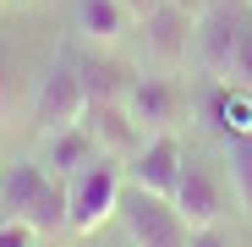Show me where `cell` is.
Instances as JSON below:
<instances>
[{"instance_id":"cell-9","label":"cell","mask_w":252,"mask_h":247,"mask_svg":"<svg viewBox=\"0 0 252 247\" xmlns=\"http://www.w3.org/2000/svg\"><path fill=\"white\" fill-rule=\"evenodd\" d=\"M71 33L88 50H121L137 33V17L121 0H71Z\"/></svg>"},{"instance_id":"cell-4","label":"cell","mask_w":252,"mask_h":247,"mask_svg":"<svg viewBox=\"0 0 252 247\" xmlns=\"http://www.w3.org/2000/svg\"><path fill=\"white\" fill-rule=\"evenodd\" d=\"M126 110H132V121L143 132H181V121L192 110V94H187V82L176 71H137L132 82H126Z\"/></svg>"},{"instance_id":"cell-3","label":"cell","mask_w":252,"mask_h":247,"mask_svg":"<svg viewBox=\"0 0 252 247\" xmlns=\"http://www.w3.org/2000/svg\"><path fill=\"white\" fill-rule=\"evenodd\" d=\"M115 225L126 231V242L132 247H187L192 225L181 220V209L170 198H159L137 181L121 187V203H115Z\"/></svg>"},{"instance_id":"cell-15","label":"cell","mask_w":252,"mask_h":247,"mask_svg":"<svg viewBox=\"0 0 252 247\" xmlns=\"http://www.w3.org/2000/svg\"><path fill=\"white\" fill-rule=\"evenodd\" d=\"M220 165H225V181H230L236 209L252 220V127L220 132Z\"/></svg>"},{"instance_id":"cell-6","label":"cell","mask_w":252,"mask_h":247,"mask_svg":"<svg viewBox=\"0 0 252 247\" xmlns=\"http://www.w3.org/2000/svg\"><path fill=\"white\" fill-rule=\"evenodd\" d=\"M252 22V0H214L203 17H197V38H192V71L197 77H225L236 44H241V33Z\"/></svg>"},{"instance_id":"cell-2","label":"cell","mask_w":252,"mask_h":247,"mask_svg":"<svg viewBox=\"0 0 252 247\" xmlns=\"http://www.w3.org/2000/svg\"><path fill=\"white\" fill-rule=\"evenodd\" d=\"M121 187H126V159L115 154H94L88 165H77L66 176V198H71V242L77 236H94L104 225H115V203H121Z\"/></svg>"},{"instance_id":"cell-13","label":"cell","mask_w":252,"mask_h":247,"mask_svg":"<svg viewBox=\"0 0 252 247\" xmlns=\"http://www.w3.org/2000/svg\"><path fill=\"white\" fill-rule=\"evenodd\" d=\"M77 71H82V88H88V105L94 99H126V82L137 77L132 66L115 61V50H88V44L77 55Z\"/></svg>"},{"instance_id":"cell-24","label":"cell","mask_w":252,"mask_h":247,"mask_svg":"<svg viewBox=\"0 0 252 247\" xmlns=\"http://www.w3.org/2000/svg\"><path fill=\"white\" fill-rule=\"evenodd\" d=\"M38 247H66V242H38Z\"/></svg>"},{"instance_id":"cell-7","label":"cell","mask_w":252,"mask_h":247,"mask_svg":"<svg viewBox=\"0 0 252 247\" xmlns=\"http://www.w3.org/2000/svg\"><path fill=\"white\" fill-rule=\"evenodd\" d=\"M143 33V66L148 71H187L192 66V38H197V17L159 0V6L137 22Z\"/></svg>"},{"instance_id":"cell-19","label":"cell","mask_w":252,"mask_h":247,"mask_svg":"<svg viewBox=\"0 0 252 247\" xmlns=\"http://www.w3.org/2000/svg\"><path fill=\"white\" fill-rule=\"evenodd\" d=\"M187 247H236V231L220 220V225H197L192 236H187Z\"/></svg>"},{"instance_id":"cell-8","label":"cell","mask_w":252,"mask_h":247,"mask_svg":"<svg viewBox=\"0 0 252 247\" xmlns=\"http://www.w3.org/2000/svg\"><path fill=\"white\" fill-rule=\"evenodd\" d=\"M181 159H187V143L181 132H148V143L126 159V181H137L159 198L176 192V176H181Z\"/></svg>"},{"instance_id":"cell-16","label":"cell","mask_w":252,"mask_h":247,"mask_svg":"<svg viewBox=\"0 0 252 247\" xmlns=\"http://www.w3.org/2000/svg\"><path fill=\"white\" fill-rule=\"evenodd\" d=\"M28 88H33L28 61H22V50L11 38L0 33V132H6L17 115H28Z\"/></svg>"},{"instance_id":"cell-1","label":"cell","mask_w":252,"mask_h":247,"mask_svg":"<svg viewBox=\"0 0 252 247\" xmlns=\"http://www.w3.org/2000/svg\"><path fill=\"white\" fill-rule=\"evenodd\" d=\"M82 110H88V88H82L77 55H55L33 71V88H28V132L33 138H50L71 121H82Z\"/></svg>"},{"instance_id":"cell-11","label":"cell","mask_w":252,"mask_h":247,"mask_svg":"<svg viewBox=\"0 0 252 247\" xmlns=\"http://www.w3.org/2000/svg\"><path fill=\"white\" fill-rule=\"evenodd\" d=\"M38 165H44V171L50 176H71L77 171V165H88L94 154H99V143H94V132L88 127H82V121H71V127H61V132H50V138H38Z\"/></svg>"},{"instance_id":"cell-22","label":"cell","mask_w":252,"mask_h":247,"mask_svg":"<svg viewBox=\"0 0 252 247\" xmlns=\"http://www.w3.org/2000/svg\"><path fill=\"white\" fill-rule=\"evenodd\" d=\"M170 6H181V11H192V17H203L208 6H214V0H170Z\"/></svg>"},{"instance_id":"cell-14","label":"cell","mask_w":252,"mask_h":247,"mask_svg":"<svg viewBox=\"0 0 252 247\" xmlns=\"http://www.w3.org/2000/svg\"><path fill=\"white\" fill-rule=\"evenodd\" d=\"M22 220L44 236V242H66V236H71V198H66V181L50 176L44 187H38V198L22 209Z\"/></svg>"},{"instance_id":"cell-21","label":"cell","mask_w":252,"mask_h":247,"mask_svg":"<svg viewBox=\"0 0 252 247\" xmlns=\"http://www.w3.org/2000/svg\"><path fill=\"white\" fill-rule=\"evenodd\" d=\"M121 6H126V11H132V17H137V22H143V17H148V11H154V6H159V0H121Z\"/></svg>"},{"instance_id":"cell-5","label":"cell","mask_w":252,"mask_h":247,"mask_svg":"<svg viewBox=\"0 0 252 247\" xmlns=\"http://www.w3.org/2000/svg\"><path fill=\"white\" fill-rule=\"evenodd\" d=\"M170 203L181 209V220H187L192 231H197V225H220V220L230 214V181H225V165H214V159H203V154L187 148Z\"/></svg>"},{"instance_id":"cell-12","label":"cell","mask_w":252,"mask_h":247,"mask_svg":"<svg viewBox=\"0 0 252 247\" xmlns=\"http://www.w3.org/2000/svg\"><path fill=\"white\" fill-rule=\"evenodd\" d=\"M50 181V171L38 165V154H17L0 159V214H22L28 203L38 198V187Z\"/></svg>"},{"instance_id":"cell-17","label":"cell","mask_w":252,"mask_h":247,"mask_svg":"<svg viewBox=\"0 0 252 247\" xmlns=\"http://www.w3.org/2000/svg\"><path fill=\"white\" fill-rule=\"evenodd\" d=\"M220 82H230V88L252 94V22H247V33H241V44H236V55H230V66H225Z\"/></svg>"},{"instance_id":"cell-18","label":"cell","mask_w":252,"mask_h":247,"mask_svg":"<svg viewBox=\"0 0 252 247\" xmlns=\"http://www.w3.org/2000/svg\"><path fill=\"white\" fill-rule=\"evenodd\" d=\"M44 236H38L22 214H0V247H38Z\"/></svg>"},{"instance_id":"cell-20","label":"cell","mask_w":252,"mask_h":247,"mask_svg":"<svg viewBox=\"0 0 252 247\" xmlns=\"http://www.w3.org/2000/svg\"><path fill=\"white\" fill-rule=\"evenodd\" d=\"M71 247H132V242H126L121 225H104V231H94V236H77Z\"/></svg>"},{"instance_id":"cell-10","label":"cell","mask_w":252,"mask_h":247,"mask_svg":"<svg viewBox=\"0 0 252 247\" xmlns=\"http://www.w3.org/2000/svg\"><path fill=\"white\" fill-rule=\"evenodd\" d=\"M82 127H88L94 143H99L104 154H115V159H132V154L148 143V132L132 121V110H126L121 99H94L88 110H82Z\"/></svg>"},{"instance_id":"cell-23","label":"cell","mask_w":252,"mask_h":247,"mask_svg":"<svg viewBox=\"0 0 252 247\" xmlns=\"http://www.w3.org/2000/svg\"><path fill=\"white\" fill-rule=\"evenodd\" d=\"M11 6H17V0H0V11H11Z\"/></svg>"}]
</instances>
